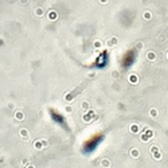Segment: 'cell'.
Segmentation results:
<instances>
[{
	"label": "cell",
	"mask_w": 168,
	"mask_h": 168,
	"mask_svg": "<svg viewBox=\"0 0 168 168\" xmlns=\"http://www.w3.org/2000/svg\"><path fill=\"white\" fill-rule=\"evenodd\" d=\"M50 116H51V118H53V121H54L55 124L61 125L62 128H65V129H69V128H67V124H66V118L61 114L59 112L54 110V109H50Z\"/></svg>",
	"instance_id": "7a4b0ae2"
},
{
	"label": "cell",
	"mask_w": 168,
	"mask_h": 168,
	"mask_svg": "<svg viewBox=\"0 0 168 168\" xmlns=\"http://www.w3.org/2000/svg\"><path fill=\"white\" fill-rule=\"evenodd\" d=\"M105 55H106V54H102V55L98 58V61L96 62V65H97V66H102V65H104V58H105Z\"/></svg>",
	"instance_id": "3957f363"
},
{
	"label": "cell",
	"mask_w": 168,
	"mask_h": 168,
	"mask_svg": "<svg viewBox=\"0 0 168 168\" xmlns=\"http://www.w3.org/2000/svg\"><path fill=\"white\" fill-rule=\"evenodd\" d=\"M101 140H102V135H96V136H93V137H90L89 140H86V141L83 143V148H82L83 153H92V152L98 147Z\"/></svg>",
	"instance_id": "6da1fadb"
}]
</instances>
